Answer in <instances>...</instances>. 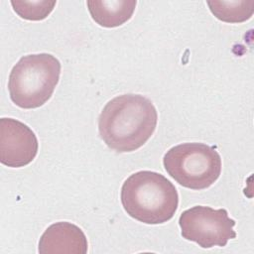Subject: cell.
<instances>
[{"instance_id": "1", "label": "cell", "mask_w": 254, "mask_h": 254, "mask_svg": "<svg viewBox=\"0 0 254 254\" xmlns=\"http://www.w3.org/2000/svg\"><path fill=\"white\" fill-rule=\"evenodd\" d=\"M158 121L152 101L140 94H122L109 100L98 118L100 138L108 148L132 152L153 135Z\"/></svg>"}, {"instance_id": "7", "label": "cell", "mask_w": 254, "mask_h": 254, "mask_svg": "<svg viewBox=\"0 0 254 254\" xmlns=\"http://www.w3.org/2000/svg\"><path fill=\"white\" fill-rule=\"evenodd\" d=\"M88 243L83 231L73 223L60 221L50 225L39 241V253L85 254Z\"/></svg>"}, {"instance_id": "2", "label": "cell", "mask_w": 254, "mask_h": 254, "mask_svg": "<svg viewBox=\"0 0 254 254\" xmlns=\"http://www.w3.org/2000/svg\"><path fill=\"white\" fill-rule=\"evenodd\" d=\"M121 202L132 218L146 224H161L176 213L179 194L176 187L163 175L139 171L123 183Z\"/></svg>"}, {"instance_id": "9", "label": "cell", "mask_w": 254, "mask_h": 254, "mask_svg": "<svg viewBox=\"0 0 254 254\" xmlns=\"http://www.w3.org/2000/svg\"><path fill=\"white\" fill-rule=\"evenodd\" d=\"M211 13L226 23H242L254 13V1H207Z\"/></svg>"}, {"instance_id": "5", "label": "cell", "mask_w": 254, "mask_h": 254, "mask_svg": "<svg viewBox=\"0 0 254 254\" xmlns=\"http://www.w3.org/2000/svg\"><path fill=\"white\" fill-rule=\"evenodd\" d=\"M179 225L183 238L193 241L201 248L223 247L228 240L236 237L233 230L235 221L224 208L195 205L181 214Z\"/></svg>"}, {"instance_id": "10", "label": "cell", "mask_w": 254, "mask_h": 254, "mask_svg": "<svg viewBox=\"0 0 254 254\" xmlns=\"http://www.w3.org/2000/svg\"><path fill=\"white\" fill-rule=\"evenodd\" d=\"M57 1H11L14 11L23 19L40 21L54 10Z\"/></svg>"}, {"instance_id": "8", "label": "cell", "mask_w": 254, "mask_h": 254, "mask_svg": "<svg viewBox=\"0 0 254 254\" xmlns=\"http://www.w3.org/2000/svg\"><path fill=\"white\" fill-rule=\"evenodd\" d=\"M91 18L101 27L115 28L127 22L133 15L136 0H88Z\"/></svg>"}, {"instance_id": "3", "label": "cell", "mask_w": 254, "mask_h": 254, "mask_svg": "<svg viewBox=\"0 0 254 254\" xmlns=\"http://www.w3.org/2000/svg\"><path fill=\"white\" fill-rule=\"evenodd\" d=\"M61 63L51 54L22 57L12 67L8 90L11 100L25 109L44 105L59 83Z\"/></svg>"}, {"instance_id": "6", "label": "cell", "mask_w": 254, "mask_h": 254, "mask_svg": "<svg viewBox=\"0 0 254 254\" xmlns=\"http://www.w3.org/2000/svg\"><path fill=\"white\" fill-rule=\"evenodd\" d=\"M39 143L34 131L14 118L0 119V162L10 168L30 164L37 156Z\"/></svg>"}, {"instance_id": "4", "label": "cell", "mask_w": 254, "mask_h": 254, "mask_svg": "<svg viewBox=\"0 0 254 254\" xmlns=\"http://www.w3.org/2000/svg\"><path fill=\"white\" fill-rule=\"evenodd\" d=\"M167 173L181 186L190 190L209 188L221 173V158L211 146L191 142L172 147L163 158Z\"/></svg>"}]
</instances>
